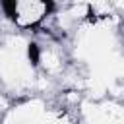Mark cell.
<instances>
[{
	"label": "cell",
	"instance_id": "obj_1",
	"mask_svg": "<svg viewBox=\"0 0 124 124\" xmlns=\"http://www.w3.org/2000/svg\"><path fill=\"white\" fill-rule=\"evenodd\" d=\"M0 6H2L4 16L10 21H16L17 19V0H0Z\"/></svg>",
	"mask_w": 124,
	"mask_h": 124
},
{
	"label": "cell",
	"instance_id": "obj_2",
	"mask_svg": "<svg viewBox=\"0 0 124 124\" xmlns=\"http://www.w3.org/2000/svg\"><path fill=\"white\" fill-rule=\"evenodd\" d=\"M27 56H29V60H31L33 66H39L41 50H39V45H37V43H29V46H27Z\"/></svg>",
	"mask_w": 124,
	"mask_h": 124
},
{
	"label": "cell",
	"instance_id": "obj_3",
	"mask_svg": "<svg viewBox=\"0 0 124 124\" xmlns=\"http://www.w3.org/2000/svg\"><path fill=\"white\" fill-rule=\"evenodd\" d=\"M43 2H45V16H46L54 10V0H43Z\"/></svg>",
	"mask_w": 124,
	"mask_h": 124
}]
</instances>
